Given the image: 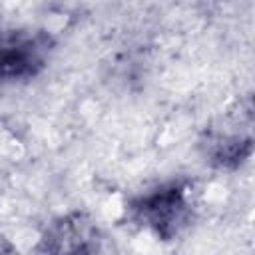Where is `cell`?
<instances>
[{
  "mask_svg": "<svg viewBox=\"0 0 255 255\" xmlns=\"http://www.w3.org/2000/svg\"><path fill=\"white\" fill-rule=\"evenodd\" d=\"M126 219L159 241L179 237L193 219L191 181L179 177L133 195L126 203Z\"/></svg>",
  "mask_w": 255,
  "mask_h": 255,
  "instance_id": "6da1fadb",
  "label": "cell"
},
{
  "mask_svg": "<svg viewBox=\"0 0 255 255\" xmlns=\"http://www.w3.org/2000/svg\"><path fill=\"white\" fill-rule=\"evenodd\" d=\"M54 50L56 38L44 28L0 26V86L38 78Z\"/></svg>",
  "mask_w": 255,
  "mask_h": 255,
  "instance_id": "7a4b0ae2",
  "label": "cell"
},
{
  "mask_svg": "<svg viewBox=\"0 0 255 255\" xmlns=\"http://www.w3.org/2000/svg\"><path fill=\"white\" fill-rule=\"evenodd\" d=\"M253 108L251 100L245 110L239 108V116H227L225 120L203 129L199 137V151L203 159L215 169H237L253 153Z\"/></svg>",
  "mask_w": 255,
  "mask_h": 255,
  "instance_id": "3957f363",
  "label": "cell"
},
{
  "mask_svg": "<svg viewBox=\"0 0 255 255\" xmlns=\"http://www.w3.org/2000/svg\"><path fill=\"white\" fill-rule=\"evenodd\" d=\"M102 229L88 211H68L52 219L38 239V255H100Z\"/></svg>",
  "mask_w": 255,
  "mask_h": 255,
  "instance_id": "277c9868",
  "label": "cell"
}]
</instances>
